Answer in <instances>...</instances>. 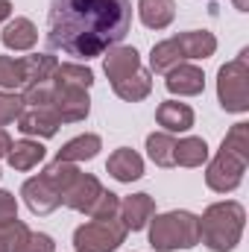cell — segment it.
Segmentation results:
<instances>
[{"label": "cell", "mask_w": 249, "mask_h": 252, "mask_svg": "<svg viewBox=\"0 0 249 252\" xmlns=\"http://www.w3.org/2000/svg\"><path fill=\"white\" fill-rule=\"evenodd\" d=\"M244 173H247V161H241L238 156L220 150L211 161H208V170H205V185L217 193H232L244 182Z\"/></svg>", "instance_id": "52a82bcc"}, {"label": "cell", "mask_w": 249, "mask_h": 252, "mask_svg": "<svg viewBox=\"0 0 249 252\" xmlns=\"http://www.w3.org/2000/svg\"><path fill=\"white\" fill-rule=\"evenodd\" d=\"M59 115L53 112V106H24V112L18 115V129L24 135H35V138H53L59 132Z\"/></svg>", "instance_id": "30bf717a"}, {"label": "cell", "mask_w": 249, "mask_h": 252, "mask_svg": "<svg viewBox=\"0 0 249 252\" xmlns=\"http://www.w3.org/2000/svg\"><path fill=\"white\" fill-rule=\"evenodd\" d=\"M50 106L59 115L62 124H79L88 118L91 112V97L88 88H76V85H62L53 82V94H50Z\"/></svg>", "instance_id": "ba28073f"}, {"label": "cell", "mask_w": 249, "mask_h": 252, "mask_svg": "<svg viewBox=\"0 0 249 252\" xmlns=\"http://www.w3.org/2000/svg\"><path fill=\"white\" fill-rule=\"evenodd\" d=\"M118 208H121V196L115 193V190H100V196L91 202V208L85 211L91 220H112V217H118Z\"/></svg>", "instance_id": "83f0119b"}, {"label": "cell", "mask_w": 249, "mask_h": 252, "mask_svg": "<svg viewBox=\"0 0 249 252\" xmlns=\"http://www.w3.org/2000/svg\"><path fill=\"white\" fill-rule=\"evenodd\" d=\"M156 121L164 126V132H187L193 126V109L179 100H164L156 109Z\"/></svg>", "instance_id": "ac0fdd59"}, {"label": "cell", "mask_w": 249, "mask_h": 252, "mask_svg": "<svg viewBox=\"0 0 249 252\" xmlns=\"http://www.w3.org/2000/svg\"><path fill=\"white\" fill-rule=\"evenodd\" d=\"M9 252H56V244H53V238L50 235H44V232H24V235H18L15 241H12V247Z\"/></svg>", "instance_id": "4316f807"}, {"label": "cell", "mask_w": 249, "mask_h": 252, "mask_svg": "<svg viewBox=\"0 0 249 252\" xmlns=\"http://www.w3.org/2000/svg\"><path fill=\"white\" fill-rule=\"evenodd\" d=\"M44 144L41 141H32V138H21V141H12V147H9V164H12V170H32L35 164H41L44 161Z\"/></svg>", "instance_id": "ffe728a7"}, {"label": "cell", "mask_w": 249, "mask_h": 252, "mask_svg": "<svg viewBox=\"0 0 249 252\" xmlns=\"http://www.w3.org/2000/svg\"><path fill=\"white\" fill-rule=\"evenodd\" d=\"M132 27V0H53L47 12L50 50L94 59L124 41Z\"/></svg>", "instance_id": "6da1fadb"}, {"label": "cell", "mask_w": 249, "mask_h": 252, "mask_svg": "<svg viewBox=\"0 0 249 252\" xmlns=\"http://www.w3.org/2000/svg\"><path fill=\"white\" fill-rule=\"evenodd\" d=\"M173 38H176V44H179L185 62L187 59H208V56H214V50H217V38H214V32H208V30H187V32H179V35H173Z\"/></svg>", "instance_id": "2e32d148"}, {"label": "cell", "mask_w": 249, "mask_h": 252, "mask_svg": "<svg viewBox=\"0 0 249 252\" xmlns=\"http://www.w3.org/2000/svg\"><path fill=\"white\" fill-rule=\"evenodd\" d=\"M41 176H44L53 188L59 190V193H64L67 185L79 176V167H76V164H70V161H59V158H56V161H50V164L44 167V173H41Z\"/></svg>", "instance_id": "484cf974"}, {"label": "cell", "mask_w": 249, "mask_h": 252, "mask_svg": "<svg viewBox=\"0 0 249 252\" xmlns=\"http://www.w3.org/2000/svg\"><path fill=\"white\" fill-rule=\"evenodd\" d=\"M100 190H103V185H100V179L97 176H91V173H82L79 170V176L67 185V190L62 193V202L67 205V208H73V211H88L91 208V202L100 196Z\"/></svg>", "instance_id": "4fadbf2b"}, {"label": "cell", "mask_w": 249, "mask_h": 252, "mask_svg": "<svg viewBox=\"0 0 249 252\" xmlns=\"http://www.w3.org/2000/svg\"><path fill=\"white\" fill-rule=\"evenodd\" d=\"M9 147H12V138H9V132L0 126V158H3V156H9Z\"/></svg>", "instance_id": "4dcf8cb0"}, {"label": "cell", "mask_w": 249, "mask_h": 252, "mask_svg": "<svg viewBox=\"0 0 249 252\" xmlns=\"http://www.w3.org/2000/svg\"><path fill=\"white\" fill-rule=\"evenodd\" d=\"M9 15H12V3L9 0H0V24L9 21Z\"/></svg>", "instance_id": "1f68e13d"}, {"label": "cell", "mask_w": 249, "mask_h": 252, "mask_svg": "<svg viewBox=\"0 0 249 252\" xmlns=\"http://www.w3.org/2000/svg\"><path fill=\"white\" fill-rule=\"evenodd\" d=\"M138 15L147 30H167L176 18V0H138Z\"/></svg>", "instance_id": "e0dca14e"}, {"label": "cell", "mask_w": 249, "mask_h": 252, "mask_svg": "<svg viewBox=\"0 0 249 252\" xmlns=\"http://www.w3.org/2000/svg\"><path fill=\"white\" fill-rule=\"evenodd\" d=\"M232 3H235L238 12H249V0H232Z\"/></svg>", "instance_id": "d6a6232c"}, {"label": "cell", "mask_w": 249, "mask_h": 252, "mask_svg": "<svg viewBox=\"0 0 249 252\" xmlns=\"http://www.w3.org/2000/svg\"><path fill=\"white\" fill-rule=\"evenodd\" d=\"M173 158H176V167H202L208 161V144H205V138L187 135L182 141H176Z\"/></svg>", "instance_id": "44dd1931"}, {"label": "cell", "mask_w": 249, "mask_h": 252, "mask_svg": "<svg viewBox=\"0 0 249 252\" xmlns=\"http://www.w3.org/2000/svg\"><path fill=\"white\" fill-rule=\"evenodd\" d=\"M12 220H18V199L12 190L0 188V226H6Z\"/></svg>", "instance_id": "f546056e"}, {"label": "cell", "mask_w": 249, "mask_h": 252, "mask_svg": "<svg viewBox=\"0 0 249 252\" xmlns=\"http://www.w3.org/2000/svg\"><path fill=\"white\" fill-rule=\"evenodd\" d=\"M247 226V208L235 199L211 202L199 217V241L211 252H232Z\"/></svg>", "instance_id": "3957f363"}, {"label": "cell", "mask_w": 249, "mask_h": 252, "mask_svg": "<svg viewBox=\"0 0 249 252\" xmlns=\"http://www.w3.org/2000/svg\"><path fill=\"white\" fill-rule=\"evenodd\" d=\"M0 176H3V173H0Z\"/></svg>", "instance_id": "e575fe53"}, {"label": "cell", "mask_w": 249, "mask_h": 252, "mask_svg": "<svg viewBox=\"0 0 249 252\" xmlns=\"http://www.w3.org/2000/svg\"><path fill=\"white\" fill-rule=\"evenodd\" d=\"M217 100L223 112L244 115L249 112V50L244 47L232 62L217 70Z\"/></svg>", "instance_id": "5b68a950"}, {"label": "cell", "mask_w": 249, "mask_h": 252, "mask_svg": "<svg viewBox=\"0 0 249 252\" xmlns=\"http://www.w3.org/2000/svg\"><path fill=\"white\" fill-rule=\"evenodd\" d=\"M21 112H24V97L15 91H0V126L18 121Z\"/></svg>", "instance_id": "f1b7e54d"}, {"label": "cell", "mask_w": 249, "mask_h": 252, "mask_svg": "<svg viewBox=\"0 0 249 252\" xmlns=\"http://www.w3.org/2000/svg\"><path fill=\"white\" fill-rule=\"evenodd\" d=\"M100 150H103V141H100V135H94V132H85V135H76V138H70L62 150L56 153V158H59V161H70V164H79V161H91V158H94Z\"/></svg>", "instance_id": "d6986e66"}, {"label": "cell", "mask_w": 249, "mask_h": 252, "mask_svg": "<svg viewBox=\"0 0 249 252\" xmlns=\"http://www.w3.org/2000/svg\"><path fill=\"white\" fill-rule=\"evenodd\" d=\"M0 252H9V241H6V235L0 232Z\"/></svg>", "instance_id": "836d02e7"}, {"label": "cell", "mask_w": 249, "mask_h": 252, "mask_svg": "<svg viewBox=\"0 0 249 252\" xmlns=\"http://www.w3.org/2000/svg\"><path fill=\"white\" fill-rule=\"evenodd\" d=\"M182 62H185V56H182L176 38L158 41V44L153 47V53H150V70H153V73H167L170 67H176V64H182Z\"/></svg>", "instance_id": "603a6c76"}, {"label": "cell", "mask_w": 249, "mask_h": 252, "mask_svg": "<svg viewBox=\"0 0 249 252\" xmlns=\"http://www.w3.org/2000/svg\"><path fill=\"white\" fill-rule=\"evenodd\" d=\"M220 150H226V153L238 156L241 161H247V164H249V124H235V126H232V129L226 132V138H223Z\"/></svg>", "instance_id": "d4e9b609"}, {"label": "cell", "mask_w": 249, "mask_h": 252, "mask_svg": "<svg viewBox=\"0 0 249 252\" xmlns=\"http://www.w3.org/2000/svg\"><path fill=\"white\" fill-rule=\"evenodd\" d=\"M173 150H176L173 132H153V135H147V156L153 158V164H158V167H176Z\"/></svg>", "instance_id": "7402d4cb"}, {"label": "cell", "mask_w": 249, "mask_h": 252, "mask_svg": "<svg viewBox=\"0 0 249 252\" xmlns=\"http://www.w3.org/2000/svg\"><path fill=\"white\" fill-rule=\"evenodd\" d=\"M150 226V247L158 252L173 250H193L199 244V217L190 211H164Z\"/></svg>", "instance_id": "277c9868"}, {"label": "cell", "mask_w": 249, "mask_h": 252, "mask_svg": "<svg viewBox=\"0 0 249 252\" xmlns=\"http://www.w3.org/2000/svg\"><path fill=\"white\" fill-rule=\"evenodd\" d=\"M27 85V62L15 56H0V88L18 91Z\"/></svg>", "instance_id": "cb8c5ba5"}, {"label": "cell", "mask_w": 249, "mask_h": 252, "mask_svg": "<svg viewBox=\"0 0 249 252\" xmlns=\"http://www.w3.org/2000/svg\"><path fill=\"white\" fill-rule=\"evenodd\" d=\"M0 41H3V47H9V50H15V53H27V50L35 47L38 30H35V24H32L30 18H12V21L3 27Z\"/></svg>", "instance_id": "5bb4252c"}, {"label": "cell", "mask_w": 249, "mask_h": 252, "mask_svg": "<svg viewBox=\"0 0 249 252\" xmlns=\"http://www.w3.org/2000/svg\"><path fill=\"white\" fill-rule=\"evenodd\" d=\"M164 76H167L164 79L167 91L176 94V97H196V94L205 91V73L196 64L182 62V64H176V67H170Z\"/></svg>", "instance_id": "7c38bea8"}, {"label": "cell", "mask_w": 249, "mask_h": 252, "mask_svg": "<svg viewBox=\"0 0 249 252\" xmlns=\"http://www.w3.org/2000/svg\"><path fill=\"white\" fill-rule=\"evenodd\" d=\"M103 70H106V76L112 82V91L126 103H141L153 91V76L141 64V56H138L135 47L115 44L112 50H106Z\"/></svg>", "instance_id": "7a4b0ae2"}, {"label": "cell", "mask_w": 249, "mask_h": 252, "mask_svg": "<svg viewBox=\"0 0 249 252\" xmlns=\"http://www.w3.org/2000/svg\"><path fill=\"white\" fill-rule=\"evenodd\" d=\"M156 217V199L150 193H132L121 199L118 208V220L126 226V232H141L147 229V223Z\"/></svg>", "instance_id": "8fae6325"}, {"label": "cell", "mask_w": 249, "mask_h": 252, "mask_svg": "<svg viewBox=\"0 0 249 252\" xmlns=\"http://www.w3.org/2000/svg\"><path fill=\"white\" fill-rule=\"evenodd\" d=\"M126 241V226L112 220H88L73 232V250L76 252H115Z\"/></svg>", "instance_id": "8992f818"}, {"label": "cell", "mask_w": 249, "mask_h": 252, "mask_svg": "<svg viewBox=\"0 0 249 252\" xmlns=\"http://www.w3.org/2000/svg\"><path fill=\"white\" fill-rule=\"evenodd\" d=\"M21 196H24L27 208H30L32 214H38V217H44V214H50V211H56V208L62 205V193L53 188V185H50L41 173L24 182Z\"/></svg>", "instance_id": "9c48e42d"}, {"label": "cell", "mask_w": 249, "mask_h": 252, "mask_svg": "<svg viewBox=\"0 0 249 252\" xmlns=\"http://www.w3.org/2000/svg\"><path fill=\"white\" fill-rule=\"evenodd\" d=\"M106 170H109V176H115L118 182H138V179L144 176V158H141L135 150L121 147V150H115V153L109 156Z\"/></svg>", "instance_id": "9a60e30c"}]
</instances>
